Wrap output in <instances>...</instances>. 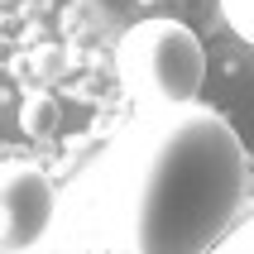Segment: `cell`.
<instances>
[{
	"mask_svg": "<svg viewBox=\"0 0 254 254\" xmlns=\"http://www.w3.org/2000/svg\"><path fill=\"white\" fill-rule=\"evenodd\" d=\"M58 216V192L39 168L29 163H5L0 173V230H5V250H29L48 235Z\"/></svg>",
	"mask_w": 254,
	"mask_h": 254,
	"instance_id": "cell-3",
	"label": "cell"
},
{
	"mask_svg": "<svg viewBox=\"0 0 254 254\" xmlns=\"http://www.w3.org/2000/svg\"><path fill=\"white\" fill-rule=\"evenodd\" d=\"M216 5H221V19L235 29V39L254 48V0H216Z\"/></svg>",
	"mask_w": 254,
	"mask_h": 254,
	"instance_id": "cell-4",
	"label": "cell"
},
{
	"mask_svg": "<svg viewBox=\"0 0 254 254\" xmlns=\"http://www.w3.org/2000/svg\"><path fill=\"white\" fill-rule=\"evenodd\" d=\"M115 77L144 111L192 106L206 82V48L183 19H139L115 43Z\"/></svg>",
	"mask_w": 254,
	"mask_h": 254,
	"instance_id": "cell-2",
	"label": "cell"
},
{
	"mask_svg": "<svg viewBox=\"0 0 254 254\" xmlns=\"http://www.w3.org/2000/svg\"><path fill=\"white\" fill-rule=\"evenodd\" d=\"M250 187V158L216 106L144 111L106 178L111 230L134 254H197L230 235Z\"/></svg>",
	"mask_w": 254,
	"mask_h": 254,
	"instance_id": "cell-1",
	"label": "cell"
}]
</instances>
